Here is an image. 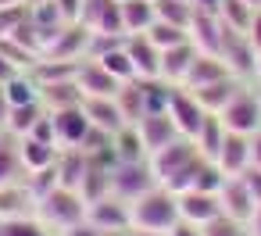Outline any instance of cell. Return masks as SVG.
<instances>
[{
  "mask_svg": "<svg viewBox=\"0 0 261 236\" xmlns=\"http://www.w3.org/2000/svg\"><path fill=\"white\" fill-rule=\"evenodd\" d=\"M197 165H200V150L193 140L179 136L172 140L168 147H161L158 154H150V172L158 179V186H165L168 193H186L193 190V175H197Z\"/></svg>",
  "mask_w": 261,
  "mask_h": 236,
  "instance_id": "1",
  "label": "cell"
},
{
  "mask_svg": "<svg viewBox=\"0 0 261 236\" xmlns=\"http://www.w3.org/2000/svg\"><path fill=\"white\" fill-rule=\"evenodd\" d=\"M33 215H36V218L58 236V232H65L68 225H75V222L86 218V200H83L79 190L54 186L50 193H43V197L36 200V211H33Z\"/></svg>",
  "mask_w": 261,
  "mask_h": 236,
  "instance_id": "2",
  "label": "cell"
},
{
  "mask_svg": "<svg viewBox=\"0 0 261 236\" xmlns=\"http://www.w3.org/2000/svg\"><path fill=\"white\" fill-rule=\"evenodd\" d=\"M133 211V229H150V232H168L179 222V197L168 193L165 186L147 190L143 197H136L129 204Z\"/></svg>",
  "mask_w": 261,
  "mask_h": 236,
  "instance_id": "3",
  "label": "cell"
},
{
  "mask_svg": "<svg viewBox=\"0 0 261 236\" xmlns=\"http://www.w3.org/2000/svg\"><path fill=\"white\" fill-rule=\"evenodd\" d=\"M225 133H240V136H257L261 133V97L254 90H236V97L218 111Z\"/></svg>",
  "mask_w": 261,
  "mask_h": 236,
  "instance_id": "4",
  "label": "cell"
},
{
  "mask_svg": "<svg viewBox=\"0 0 261 236\" xmlns=\"http://www.w3.org/2000/svg\"><path fill=\"white\" fill-rule=\"evenodd\" d=\"M154 186H158V179L150 172V158L147 161H118L111 168V193L125 204H133L136 197H143Z\"/></svg>",
  "mask_w": 261,
  "mask_h": 236,
  "instance_id": "5",
  "label": "cell"
},
{
  "mask_svg": "<svg viewBox=\"0 0 261 236\" xmlns=\"http://www.w3.org/2000/svg\"><path fill=\"white\" fill-rule=\"evenodd\" d=\"M168 118L175 122V129H179V136H186V140H193L197 136V129H200V122L207 118V111L197 104V97L190 93V90H182V86H172V93H168Z\"/></svg>",
  "mask_w": 261,
  "mask_h": 236,
  "instance_id": "6",
  "label": "cell"
},
{
  "mask_svg": "<svg viewBox=\"0 0 261 236\" xmlns=\"http://www.w3.org/2000/svg\"><path fill=\"white\" fill-rule=\"evenodd\" d=\"M90 36H93V29H86L83 22H68V25L54 36V43L43 50V58H50V61H86V54H90Z\"/></svg>",
  "mask_w": 261,
  "mask_h": 236,
  "instance_id": "7",
  "label": "cell"
},
{
  "mask_svg": "<svg viewBox=\"0 0 261 236\" xmlns=\"http://www.w3.org/2000/svg\"><path fill=\"white\" fill-rule=\"evenodd\" d=\"M218 58L225 61V68H229L236 79L254 75V58H257V50H254V43L247 40V33H236V29H229V25H225Z\"/></svg>",
  "mask_w": 261,
  "mask_h": 236,
  "instance_id": "8",
  "label": "cell"
},
{
  "mask_svg": "<svg viewBox=\"0 0 261 236\" xmlns=\"http://www.w3.org/2000/svg\"><path fill=\"white\" fill-rule=\"evenodd\" d=\"M136 133H140V143H143L147 158L158 154L161 147H168L172 140H179V129H175V122L168 118V111H147V115L136 122Z\"/></svg>",
  "mask_w": 261,
  "mask_h": 236,
  "instance_id": "9",
  "label": "cell"
},
{
  "mask_svg": "<svg viewBox=\"0 0 261 236\" xmlns=\"http://www.w3.org/2000/svg\"><path fill=\"white\" fill-rule=\"evenodd\" d=\"M86 218L100 229V232H115V229H133V211L125 200H118L115 193L100 197L97 204H86Z\"/></svg>",
  "mask_w": 261,
  "mask_h": 236,
  "instance_id": "10",
  "label": "cell"
},
{
  "mask_svg": "<svg viewBox=\"0 0 261 236\" xmlns=\"http://www.w3.org/2000/svg\"><path fill=\"white\" fill-rule=\"evenodd\" d=\"M218 200H222V215H229V218H236L243 225L250 222V215L257 207V200L250 197V190H247V182L240 175H225V182L218 190Z\"/></svg>",
  "mask_w": 261,
  "mask_h": 236,
  "instance_id": "11",
  "label": "cell"
},
{
  "mask_svg": "<svg viewBox=\"0 0 261 236\" xmlns=\"http://www.w3.org/2000/svg\"><path fill=\"white\" fill-rule=\"evenodd\" d=\"M222 33H225V25H222V18H218L215 11H200V8H193L190 43H193L200 54H218V50H222Z\"/></svg>",
  "mask_w": 261,
  "mask_h": 236,
  "instance_id": "12",
  "label": "cell"
},
{
  "mask_svg": "<svg viewBox=\"0 0 261 236\" xmlns=\"http://www.w3.org/2000/svg\"><path fill=\"white\" fill-rule=\"evenodd\" d=\"M75 86L83 90V97H115V93H118L125 83H118L111 72H104V68H100V61L86 58V61H79Z\"/></svg>",
  "mask_w": 261,
  "mask_h": 236,
  "instance_id": "13",
  "label": "cell"
},
{
  "mask_svg": "<svg viewBox=\"0 0 261 236\" xmlns=\"http://www.w3.org/2000/svg\"><path fill=\"white\" fill-rule=\"evenodd\" d=\"M50 122H54V140L58 147H79L90 133V118L83 115V104L79 108H65V111H47Z\"/></svg>",
  "mask_w": 261,
  "mask_h": 236,
  "instance_id": "14",
  "label": "cell"
},
{
  "mask_svg": "<svg viewBox=\"0 0 261 236\" xmlns=\"http://www.w3.org/2000/svg\"><path fill=\"white\" fill-rule=\"evenodd\" d=\"M222 215V200L218 193H200V190H186L179 193V218L190 225H207L211 218Z\"/></svg>",
  "mask_w": 261,
  "mask_h": 236,
  "instance_id": "15",
  "label": "cell"
},
{
  "mask_svg": "<svg viewBox=\"0 0 261 236\" xmlns=\"http://www.w3.org/2000/svg\"><path fill=\"white\" fill-rule=\"evenodd\" d=\"M125 54L136 68V79H161V50L140 33V36H125Z\"/></svg>",
  "mask_w": 261,
  "mask_h": 236,
  "instance_id": "16",
  "label": "cell"
},
{
  "mask_svg": "<svg viewBox=\"0 0 261 236\" xmlns=\"http://www.w3.org/2000/svg\"><path fill=\"white\" fill-rule=\"evenodd\" d=\"M215 165L225 172V175H243L250 168V136H240V133H225L218 154H215Z\"/></svg>",
  "mask_w": 261,
  "mask_h": 236,
  "instance_id": "17",
  "label": "cell"
},
{
  "mask_svg": "<svg viewBox=\"0 0 261 236\" xmlns=\"http://www.w3.org/2000/svg\"><path fill=\"white\" fill-rule=\"evenodd\" d=\"M222 79H236L225 61L218 54H197V61L190 65L186 79H182V90H200V86H211V83H222Z\"/></svg>",
  "mask_w": 261,
  "mask_h": 236,
  "instance_id": "18",
  "label": "cell"
},
{
  "mask_svg": "<svg viewBox=\"0 0 261 236\" xmlns=\"http://www.w3.org/2000/svg\"><path fill=\"white\" fill-rule=\"evenodd\" d=\"M83 115H86L90 125L100 129V133H111V136H115L118 129H125V118H122L115 97H83Z\"/></svg>",
  "mask_w": 261,
  "mask_h": 236,
  "instance_id": "19",
  "label": "cell"
},
{
  "mask_svg": "<svg viewBox=\"0 0 261 236\" xmlns=\"http://www.w3.org/2000/svg\"><path fill=\"white\" fill-rule=\"evenodd\" d=\"M197 47L186 40V43H175V47H168V50H161V79L168 83V86H182V79H186V72H190V65L197 61Z\"/></svg>",
  "mask_w": 261,
  "mask_h": 236,
  "instance_id": "20",
  "label": "cell"
},
{
  "mask_svg": "<svg viewBox=\"0 0 261 236\" xmlns=\"http://www.w3.org/2000/svg\"><path fill=\"white\" fill-rule=\"evenodd\" d=\"M18 154H22L25 172H40V168H50V165L58 161L61 147H58V143H43V140H36V136H22V140H18Z\"/></svg>",
  "mask_w": 261,
  "mask_h": 236,
  "instance_id": "21",
  "label": "cell"
},
{
  "mask_svg": "<svg viewBox=\"0 0 261 236\" xmlns=\"http://www.w3.org/2000/svg\"><path fill=\"white\" fill-rule=\"evenodd\" d=\"M86 165H90V158H86L83 150H75V147H61L58 165H54V172H58V186L79 190V182H83V175H86Z\"/></svg>",
  "mask_w": 261,
  "mask_h": 236,
  "instance_id": "22",
  "label": "cell"
},
{
  "mask_svg": "<svg viewBox=\"0 0 261 236\" xmlns=\"http://www.w3.org/2000/svg\"><path fill=\"white\" fill-rule=\"evenodd\" d=\"M154 22H158L154 0H122V25H125V36H140V33H147Z\"/></svg>",
  "mask_w": 261,
  "mask_h": 236,
  "instance_id": "23",
  "label": "cell"
},
{
  "mask_svg": "<svg viewBox=\"0 0 261 236\" xmlns=\"http://www.w3.org/2000/svg\"><path fill=\"white\" fill-rule=\"evenodd\" d=\"M25 179V165L18 154V140L0 133V186H15Z\"/></svg>",
  "mask_w": 261,
  "mask_h": 236,
  "instance_id": "24",
  "label": "cell"
},
{
  "mask_svg": "<svg viewBox=\"0 0 261 236\" xmlns=\"http://www.w3.org/2000/svg\"><path fill=\"white\" fill-rule=\"evenodd\" d=\"M240 86H243L240 79H222V83H211V86H200V90H190V93L197 97V104H200L207 115H218V111L236 97Z\"/></svg>",
  "mask_w": 261,
  "mask_h": 236,
  "instance_id": "25",
  "label": "cell"
},
{
  "mask_svg": "<svg viewBox=\"0 0 261 236\" xmlns=\"http://www.w3.org/2000/svg\"><path fill=\"white\" fill-rule=\"evenodd\" d=\"M33 211H36V200L25 190V179L15 182V186H0V218H22V215H33Z\"/></svg>",
  "mask_w": 261,
  "mask_h": 236,
  "instance_id": "26",
  "label": "cell"
},
{
  "mask_svg": "<svg viewBox=\"0 0 261 236\" xmlns=\"http://www.w3.org/2000/svg\"><path fill=\"white\" fill-rule=\"evenodd\" d=\"M40 100H43L47 111H65V108H79L83 104V90L75 86V79H65V83L40 86Z\"/></svg>",
  "mask_w": 261,
  "mask_h": 236,
  "instance_id": "27",
  "label": "cell"
},
{
  "mask_svg": "<svg viewBox=\"0 0 261 236\" xmlns=\"http://www.w3.org/2000/svg\"><path fill=\"white\" fill-rule=\"evenodd\" d=\"M43 115H47L43 100H36V104H22V108H11V111H8V125H4V133L15 136V140H22V136L33 133V125H36Z\"/></svg>",
  "mask_w": 261,
  "mask_h": 236,
  "instance_id": "28",
  "label": "cell"
},
{
  "mask_svg": "<svg viewBox=\"0 0 261 236\" xmlns=\"http://www.w3.org/2000/svg\"><path fill=\"white\" fill-rule=\"evenodd\" d=\"M79 193H83L86 204H97L100 197H108V193H111V168L90 161V165H86V175H83V182H79Z\"/></svg>",
  "mask_w": 261,
  "mask_h": 236,
  "instance_id": "29",
  "label": "cell"
},
{
  "mask_svg": "<svg viewBox=\"0 0 261 236\" xmlns=\"http://www.w3.org/2000/svg\"><path fill=\"white\" fill-rule=\"evenodd\" d=\"M222 140H225V125H222V118H218V115H207V118L200 122V129H197V136H193V143H197V150H200V158H207V161H215V154H218V147H222Z\"/></svg>",
  "mask_w": 261,
  "mask_h": 236,
  "instance_id": "30",
  "label": "cell"
},
{
  "mask_svg": "<svg viewBox=\"0 0 261 236\" xmlns=\"http://www.w3.org/2000/svg\"><path fill=\"white\" fill-rule=\"evenodd\" d=\"M115 104H118V111H122L125 125H136V122L147 115V108H143V90H140V79L125 83V86L115 93Z\"/></svg>",
  "mask_w": 261,
  "mask_h": 236,
  "instance_id": "31",
  "label": "cell"
},
{
  "mask_svg": "<svg viewBox=\"0 0 261 236\" xmlns=\"http://www.w3.org/2000/svg\"><path fill=\"white\" fill-rule=\"evenodd\" d=\"M4 97L11 108H22V104H36L40 100V83L29 75V72H18L8 86H4Z\"/></svg>",
  "mask_w": 261,
  "mask_h": 236,
  "instance_id": "32",
  "label": "cell"
},
{
  "mask_svg": "<svg viewBox=\"0 0 261 236\" xmlns=\"http://www.w3.org/2000/svg\"><path fill=\"white\" fill-rule=\"evenodd\" d=\"M111 147H115V158H118V161H147V150H143V143H140L136 125L118 129V133L111 136Z\"/></svg>",
  "mask_w": 261,
  "mask_h": 236,
  "instance_id": "33",
  "label": "cell"
},
{
  "mask_svg": "<svg viewBox=\"0 0 261 236\" xmlns=\"http://www.w3.org/2000/svg\"><path fill=\"white\" fill-rule=\"evenodd\" d=\"M154 11H158V22H168V25H179L190 33V22H193L190 0H154Z\"/></svg>",
  "mask_w": 261,
  "mask_h": 236,
  "instance_id": "34",
  "label": "cell"
},
{
  "mask_svg": "<svg viewBox=\"0 0 261 236\" xmlns=\"http://www.w3.org/2000/svg\"><path fill=\"white\" fill-rule=\"evenodd\" d=\"M93 61H100V68L111 72L118 83H133V79H136V68H133V61H129V54H125V43L115 47V50H104V54L93 58Z\"/></svg>",
  "mask_w": 261,
  "mask_h": 236,
  "instance_id": "35",
  "label": "cell"
},
{
  "mask_svg": "<svg viewBox=\"0 0 261 236\" xmlns=\"http://www.w3.org/2000/svg\"><path fill=\"white\" fill-rule=\"evenodd\" d=\"M218 18H222V25H229L236 33H247L250 18H254V8L243 4V0H222V4H218Z\"/></svg>",
  "mask_w": 261,
  "mask_h": 236,
  "instance_id": "36",
  "label": "cell"
},
{
  "mask_svg": "<svg viewBox=\"0 0 261 236\" xmlns=\"http://www.w3.org/2000/svg\"><path fill=\"white\" fill-rule=\"evenodd\" d=\"M0 236H54L36 215H22V218H0Z\"/></svg>",
  "mask_w": 261,
  "mask_h": 236,
  "instance_id": "37",
  "label": "cell"
},
{
  "mask_svg": "<svg viewBox=\"0 0 261 236\" xmlns=\"http://www.w3.org/2000/svg\"><path fill=\"white\" fill-rule=\"evenodd\" d=\"M158 50H168V47H175V43H186L190 40V33L186 29H179V25H168V22H154L147 33H143Z\"/></svg>",
  "mask_w": 261,
  "mask_h": 236,
  "instance_id": "38",
  "label": "cell"
},
{
  "mask_svg": "<svg viewBox=\"0 0 261 236\" xmlns=\"http://www.w3.org/2000/svg\"><path fill=\"white\" fill-rule=\"evenodd\" d=\"M222 182H225V172H222L215 161L200 158L197 175H193V190H200V193H218V190H222Z\"/></svg>",
  "mask_w": 261,
  "mask_h": 236,
  "instance_id": "39",
  "label": "cell"
},
{
  "mask_svg": "<svg viewBox=\"0 0 261 236\" xmlns=\"http://www.w3.org/2000/svg\"><path fill=\"white\" fill-rule=\"evenodd\" d=\"M200 232L204 236H247V225L236 222V218H229V215H218L207 225H200Z\"/></svg>",
  "mask_w": 261,
  "mask_h": 236,
  "instance_id": "40",
  "label": "cell"
},
{
  "mask_svg": "<svg viewBox=\"0 0 261 236\" xmlns=\"http://www.w3.org/2000/svg\"><path fill=\"white\" fill-rule=\"evenodd\" d=\"M93 33L125 36V25H122V4H118V0H111V4L104 8V15H100V22H97V29H93Z\"/></svg>",
  "mask_w": 261,
  "mask_h": 236,
  "instance_id": "41",
  "label": "cell"
},
{
  "mask_svg": "<svg viewBox=\"0 0 261 236\" xmlns=\"http://www.w3.org/2000/svg\"><path fill=\"white\" fill-rule=\"evenodd\" d=\"M29 15V8L22 4V8H0V40H8L15 29H18V22Z\"/></svg>",
  "mask_w": 261,
  "mask_h": 236,
  "instance_id": "42",
  "label": "cell"
},
{
  "mask_svg": "<svg viewBox=\"0 0 261 236\" xmlns=\"http://www.w3.org/2000/svg\"><path fill=\"white\" fill-rule=\"evenodd\" d=\"M111 4V0H83V11H79V22L86 25V29H97V22H100V15H104V8Z\"/></svg>",
  "mask_w": 261,
  "mask_h": 236,
  "instance_id": "43",
  "label": "cell"
},
{
  "mask_svg": "<svg viewBox=\"0 0 261 236\" xmlns=\"http://www.w3.org/2000/svg\"><path fill=\"white\" fill-rule=\"evenodd\" d=\"M29 136H36V140H43V143H58V140H54V122H50V115H43V118L33 125Z\"/></svg>",
  "mask_w": 261,
  "mask_h": 236,
  "instance_id": "44",
  "label": "cell"
},
{
  "mask_svg": "<svg viewBox=\"0 0 261 236\" xmlns=\"http://www.w3.org/2000/svg\"><path fill=\"white\" fill-rule=\"evenodd\" d=\"M240 179L247 182V190H250V197H254V200L261 204V168H254V165H250V168H247V172H243Z\"/></svg>",
  "mask_w": 261,
  "mask_h": 236,
  "instance_id": "45",
  "label": "cell"
},
{
  "mask_svg": "<svg viewBox=\"0 0 261 236\" xmlns=\"http://www.w3.org/2000/svg\"><path fill=\"white\" fill-rule=\"evenodd\" d=\"M58 236H100V229H97L90 218H83V222L68 225V229H65V232H58Z\"/></svg>",
  "mask_w": 261,
  "mask_h": 236,
  "instance_id": "46",
  "label": "cell"
},
{
  "mask_svg": "<svg viewBox=\"0 0 261 236\" xmlns=\"http://www.w3.org/2000/svg\"><path fill=\"white\" fill-rule=\"evenodd\" d=\"M58 11L65 15V22H79V11H83V0H54Z\"/></svg>",
  "mask_w": 261,
  "mask_h": 236,
  "instance_id": "47",
  "label": "cell"
},
{
  "mask_svg": "<svg viewBox=\"0 0 261 236\" xmlns=\"http://www.w3.org/2000/svg\"><path fill=\"white\" fill-rule=\"evenodd\" d=\"M247 40L254 43V50H261V8H254V18H250V29H247Z\"/></svg>",
  "mask_w": 261,
  "mask_h": 236,
  "instance_id": "48",
  "label": "cell"
},
{
  "mask_svg": "<svg viewBox=\"0 0 261 236\" xmlns=\"http://www.w3.org/2000/svg\"><path fill=\"white\" fill-rule=\"evenodd\" d=\"M168 236H204V232H200V225H190V222L179 218V222L168 229Z\"/></svg>",
  "mask_w": 261,
  "mask_h": 236,
  "instance_id": "49",
  "label": "cell"
},
{
  "mask_svg": "<svg viewBox=\"0 0 261 236\" xmlns=\"http://www.w3.org/2000/svg\"><path fill=\"white\" fill-rule=\"evenodd\" d=\"M15 75H18V68H15V65H11V61L4 58V50H0V86H8V83H11Z\"/></svg>",
  "mask_w": 261,
  "mask_h": 236,
  "instance_id": "50",
  "label": "cell"
},
{
  "mask_svg": "<svg viewBox=\"0 0 261 236\" xmlns=\"http://www.w3.org/2000/svg\"><path fill=\"white\" fill-rule=\"evenodd\" d=\"M250 165H254V168H261V133H257V136H250Z\"/></svg>",
  "mask_w": 261,
  "mask_h": 236,
  "instance_id": "51",
  "label": "cell"
},
{
  "mask_svg": "<svg viewBox=\"0 0 261 236\" xmlns=\"http://www.w3.org/2000/svg\"><path fill=\"white\" fill-rule=\"evenodd\" d=\"M247 236H261V204L254 207V215H250V222H247Z\"/></svg>",
  "mask_w": 261,
  "mask_h": 236,
  "instance_id": "52",
  "label": "cell"
},
{
  "mask_svg": "<svg viewBox=\"0 0 261 236\" xmlns=\"http://www.w3.org/2000/svg\"><path fill=\"white\" fill-rule=\"evenodd\" d=\"M8 111H11V104L4 97V86H0V133H4V125H8Z\"/></svg>",
  "mask_w": 261,
  "mask_h": 236,
  "instance_id": "53",
  "label": "cell"
},
{
  "mask_svg": "<svg viewBox=\"0 0 261 236\" xmlns=\"http://www.w3.org/2000/svg\"><path fill=\"white\" fill-rule=\"evenodd\" d=\"M218 4H222V0H193V8H200V11H215V15H218Z\"/></svg>",
  "mask_w": 261,
  "mask_h": 236,
  "instance_id": "54",
  "label": "cell"
},
{
  "mask_svg": "<svg viewBox=\"0 0 261 236\" xmlns=\"http://www.w3.org/2000/svg\"><path fill=\"white\" fill-rule=\"evenodd\" d=\"M125 236H168V232H150V229H129Z\"/></svg>",
  "mask_w": 261,
  "mask_h": 236,
  "instance_id": "55",
  "label": "cell"
},
{
  "mask_svg": "<svg viewBox=\"0 0 261 236\" xmlns=\"http://www.w3.org/2000/svg\"><path fill=\"white\" fill-rule=\"evenodd\" d=\"M254 79L261 83V50H257V58H254Z\"/></svg>",
  "mask_w": 261,
  "mask_h": 236,
  "instance_id": "56",
  "label": "cell"
},
{
  "mask_svg": "<svg viewBox=\"0 0 261 236\" xmlns=\"http://www.w3.org/2000/svg\"><path fill=\"white\" fill-rule=\"evenodd\" d=\"M25 0H0V8H22Z\"/></svg>",
  "mask_w": 261,
  "mask_h": 236,
  "instance_id": "57",
  "label": "cell"
},
{
  "mask_svg": "<svg viewBox=\"0 0 261 236\" xmlns=\"http://www.w3.org/2000/svg\"><path fill=\"white\" fill-rule=\"evenodd\" d=\"M129 229H115V232H100V236H125Z\"/></svg>",
  "mask_w": 261,
  "mask_h": 236,
  "instance_id": "58",
  "label": "cell"
},
{
  "mask_svg": "<svg viewBox=\"0 0 261 236\" xmlns=\"http://www.w3.org/2000/svg\"><path fill=\"white\" fill-rule=\"evenodd\" d=\"M243 4H250V8H261V0H243Z\"/></svg>",
  "mask_w": 261,
  "mask_h": 236,
  "instance_id": "59",
  "label": "cell"
},
{
  "mask_svg": "<svg viewBox=\"0 0 261 236\" xmlns=\"http://www.w3.org/2000/svg\"><path fill=\"white\" fill-rule=\"evenodd\" d=\"M33 4H43V0H25V8H33Z\"/></svg>",
  "mask_w": 261,
  "mask_h": 236,
  "instance_id": "60",
  "label": "cell"
},
{
  "mask_svg": "<svg viewBox=\"0 0 261 236\" xmlns=\"http://www.w3.org/2000/svg\"><path fill=\"white\" fill-rule=\"evenodd\" d=\"M118 4H122V0H118Z\"/></svg>",
  "mask_w": 261,
  "mask_h": 236,
  "instance_id": "61",
  "label": "cell"
},
{
  "mask_svg": "<svg viewBox=\"0 0 261 236\" xmlns=\"http://www.w3.org/2000/svg\"><path fill=\"white\" fill-rule=\"evenodd\" d=\"M257 97H261V93H257Z\"/></svg>",
  "mask_w": 261,
  "mask_h": 236,
  "instance_id": "62",
  "label": "cell"
}]
</instances>
